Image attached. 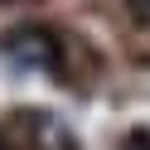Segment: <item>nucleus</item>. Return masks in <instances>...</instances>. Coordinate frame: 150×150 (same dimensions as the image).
Wrapping results in <instances>:
<instances>
[{
  "label": "nucleus",
  "mask_w": 150,
  "mask_h": 150,
  "mask_svg": "<svg viewBox=\"0 0 150 150\" xmlns=\"http://www.w3.org/2000/svg\"><path fill=\"white\" fill-rule=\"evenodd\" d=\"M121 150H150V131H131V136L121 140Z\"/></svg>",
  "instance_id": "1"
},
{
  "label": "nucleus",
  "mask_w": 150,
  "mask_h": 150,
  "mask_svg": "<svg viewBox=\"0 0 150 150\" xmlns=\"http://www.w3.org/2000/svg\"><path fill=\"white\" fill-rule=\"evenodd\" d=\"M126 5H131V10L140 15V20H150V0H126Z\"/></svg>",
  "instance_id": "2"
}]
</instances>
